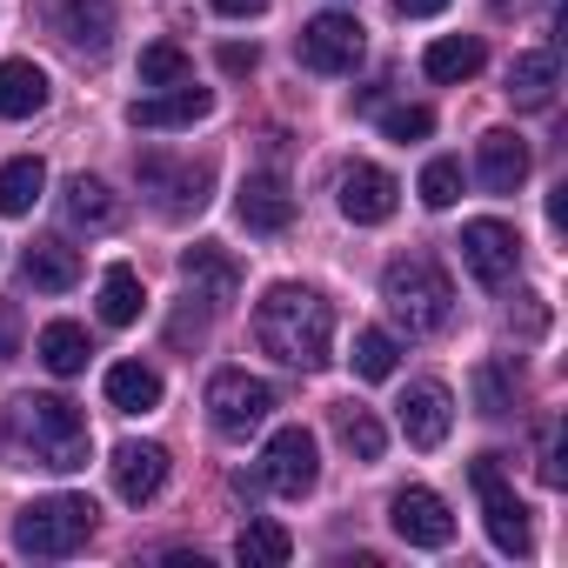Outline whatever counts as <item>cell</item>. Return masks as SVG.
<instances>
[{"instance_id":"obj_1","label":"cell","mask_w":568,"mask_h":568,"mask_svg":"<svg viewBox=\"0 0 568 568\" xmlns=\"http://www.w3.org/2000/svg\"><path fill=\"white\" fill-rule=\"evenodd\" d=\"M254 342L274 362L315 375V368H328V348H335V308L315 288H302V281H281V288H267L254 302Z\"/></svg>"},{"instance_id":"obj_2","label":"cell","mask_w":568,"mask_h":568,"mask_svg":"<svg viewBox=\"0 0 568 568\" xmlns=\"http://www.w3.org/2000/svg\"><path fill=\"white\" fill-rule=\"evenodd\" d=\"M8 435H14L21 448H34V462L54 468V475L88 468V448H94L88 415H81L68 395H14V402H8Z\"/></svg>"},{"instance_id":"obj_3","label":"cell","mask_w":568,"mask_h":568,"mask_svg":"<svg viewBox=\"0 0 568 568\" xmlns=\"http://www.w3.org/2000/svg\"><path fill=\"white\" fill-rule=\"evenodd\" d=\"M382 302H388V315H395L408 335H442V328L455 322V288H448V274H442L428 254L388 261V274H382Z\"/></svg>"},{"instance_id":"obj_4","label":"cell","mask_w":568,"mask_h":568,"mask_svg":"<svg viewBox=\"0 0 568 568\" xmlns=\"http://www.w3.org/2000/svg\"><path fill=\"white\" fill-rule=\"evenodd\" d=\"M94 515H101V508H94L88 495H41V501H28V508L14 515V548L34 555V561H61V555H74V548H88Z\"/></svg>"},{"instance_id":"obj_5","label":"cell","mask_w":568,"mask_h":568,"mask_svg":"<svg viewBox=\"0 0 568 568\" xmlns=\"http://www.w3.org/2000/svg\"><path fill=\"white\" fill-rule=\"evenodd\" d=\"M134 174H141V194H154V207L168 221L201 214L207 207V187H214V168L207 161H174V154H141Z\"/></svg>"},{"instance_id":"obj_6","label":"cell","mask_w":568,"mask_h":568,"mask_svg":"<svg viewBox=\"0 0 568 568\" xmlns=\"http://www.w3.org/2000/svg\"><path fill=\"white\" fill-rule=\"evenodd\" d=\"M261 481H267L281 501H302V495L322 481V448H315V435H308L302 422H288V428L267 435V448H261Z\"/></svg>"},{"instance_id":"obj_7","label":"cell","mask_w":568,"mask_h":568,"mask_svg":"<svg viewBox=\"0 0 568 568\" xmlns=\"http://www.w3.org/2000/svg\"><path fill=\"white\" fill-rule=\"evenodd\" d=\"M207 415H214V428L221 435H254L267 415H274V388L261 382V375H247V368H221L214 382H207Z\"/></svg>"},{"instance_id":"obj_8","label":"cell","mask_w":568,"mask_h":568,"mask_svg":"<svg viewBox=\"0 0 568 568\" xmlns=\"http://www.w3.org/2000/svg\"><path fill=\"white\" fill-rule=\"evenodd\" d=\"M468 475H475V495H481V508H488V541H495L501 555H528V548H535L528 508L515 501V488H508V475H501V455H481Z\"/></svg>"},{"instance_id":"obj_9","label":"cell","mask_w":568,"mask_h":568,"mask_svg":"<svg viewBox=\"0 0 568 568\" xmlns=\"http://www.w3.org/2000/svg\"><path fill=\"white\" fill-rule=\"evenodd\" d=\"M462 267L481 281V288H508L515 267H521V234L508 221H495V214L468 221L462 227Z\"/></svg>"},{"instance_id":"obj_10","label":"cell","mask_w":568,"mask_h":568,"mask_svg":"<svg viewBox=\"0 0 568 568\" xmlns=\"http://www.w3.org/2000/svg\"><path fill=\"white\" fill-rule=\"evenodd\" d=\"M362 21L355 14H315L308 28H302V41H295V54H302V68H315V74H355V61H362Z\"/></svg>"},{"instance_id":"obj_11","label":"cell","mask_w":568,"mask_h":568,"mask_svg":"<svg viewBox=\"0 0 568 568\" xmlns=\"http://www.w3.org/2000/svg\"><path fill=\"white\" fill-rule=\"evenodd\" d=\"M335 201H342V214H348L355 227H382V221L395 214L402 187H395L388 168H375V161H348L342 181H335Z\"/></svg>"},{"instance_id":"obj_12","label":"cell","mask_w":568,"mask_h":568,"mask_svg":"<svg viewBox=\"0 0 568 568\" xmlns=\"http://www.w3.org/2000/svg\"><path fill=\"white\" fill-rule=\"evenodd\" d=\"M388 521H395V535L408 548H448L455 541V515H448V501L435 488H395Z\"/></svg>"},{"instance_id":"obj_13","label":"cell","mask_w":568,"mask_h":568,"mask_svg":"<svg viewBox=\"0 0 568 568\" xmlns=\"http://www.w3.org/2000/svg\"><path fill=\"white\" fill-rule=\"evenodd\" d=\"M207 114H214V94L194 88V81L154 88V94H141V101L128 108V121L148 128V134H174V128H194V121H207Z\"/></svg>"},{"instance_id":"obj_14","label":"cell","mask_w":568,"mask_h":568,"mask_svg":"<svg viewBox=\"0 0 568 568\" xmlns=\"http://www.w3.org/2000/svg\"><path fill=\"white\" fill-rule=\"evenodd\" d=\"M395 422H402V435L415 448H442L448 428H455V395L442 382H408L402 402H395Z\"/></svg>"},{"instance_id":"obj_15","label":"cell","mask_w":568,"mask_h":568,"mask_svg":"<svg viewBox=\"0 0 568 568\" xmlns=\"http://www.w3.org/2000/svg\"><path fill=\"white\" fill-rule=\"evenodd\" d=\"M41 14L74 54H108V41H114V0H48Z\"/></svg>"},{"instance_id":"obj_16","label":"cell","mask_w":568,"mask_h":568,"mask_svg":"<svg viewBox=\"0 0 568 568\" xmlns=\"http://www.w3.org/2000/svg\"><path fill=\"white\" fill-rule=\"evenodd\" d=\"M234 207H241V227L247 234H288L295 227V194H288V181H281L274 168L247 174L241 194H234Z\"/></svg>"},{"instance_id":"obj_17","label":"cell","mask_w":568,"mask_h":568,"mask_svg":"<svg viewBox=\"0 0 568 568\" xmlns=\"http://www.w3.org/2000/svg\"><path fill=\"white\" fill-rule=\"evenodd\" d=\"M181 281L194 288V302H201V308H227V302L241 295V261H234L227 247L201 241V247H187V254H181Z\"/></svg>"},{"instance_id":"obj_18","label":"cell","mask_w":568,"mask_h":568,"mask_svg":"<svg viewBox=\"0 0 568 568\" xmlns=\"http://www.w3.org/2000/svg\"><path fill=\"white\" fill-rule=\"evenodd\" d=\"M108 468H114V495H121L128 508H141V501H154L161 481H168V448H161V442H121Z\"/></svg>"},{"instance_id":"obj_19","label":"cell","mask_w":568,"mask_h":568,"mask_svg":"<svg viewBox=\"0 0 568 568\" xmlns=\"http://www.w3.org/2000/svg\"><path fill=\"white\" fill-rule=\"evenodd\" d=\"M475 174H481L488 194H515L528 181V141L508 134V128H488L481 148H475Z\"/></svg>"},{"instance_id":"obj_20","label":"cell","mask_w":568,"mask_h":568,"mask_svg":"<svg viewBox=\"0 0 568 568\" xmlns=\"http://www.w3.org/2000/svg\"><path fill=\"white\" fill-rule=\"evenodd\" d=\"M48 68L34 61H0V121H34L48 108Z\"/></svg>"},{"instance_id":"obj_21","label":"cell","mask_w":568,"mask_h":568,"mask_svg":"<svg viewBox=\"0 0 568 568\" xmlns=\"http://www.w3.org/2000/svg\"><path fill=\"white\" fill-rule=\"evenodd\" d=\"M81 247H68V241H34L28 254H21V274L34 281V288L41 295H68L74 288V281H81Z\"/></svg>"},{"instance_id":"obj_22","label":"cell","mask_w":568,"mask_h":568,"mask_svg":"<svg viewBox=\"0 0 568 568\" xmlns=\"http://www.w3.org/2000/svg\"><path fill=\"white\" fill-rule=\"evenodd\" d=\"M481 61H488V48H481L475 34H442V41H428L422 74H428V81H442V88H462V81H475V74H481Z\"/></svg>"},{"instance_id":"obj_23","label":"cell","mask_w":568,"mask_h":568,"mask_svg":"<svg viewBox=\"0 0 568 568\" xmlns=\"http://www.w3.org/2000/svg\"><path fill=\"white\" fill-rule=\"evenodd\" d=\"M555 81H561L555 48L515 54V68H508V101H515V108H548V101H555Z\"/></svg>"},{"instance_id":"obj_24","label":"cell","mask_w":568,"mask_h":568,"mask_svg":"<svg viewBox=\"0 0 568 568\" xmlns=\"http://www.w3.org/2000/svg\"><path fill=\"white\" fill-rule=\"evenodd\" d=\"M61 214H68L74 227H114V221H121V201H114V187H108L101 174H74V181L61 187Z\"/></svg>"},{"instance_id":"obj_25","label":"cell","mask_w":568,"mask_h":568,"mask_svg":"<svg viewBox=\"0 0 568 568\" xmlns=\"http://www.w3.org/2000/svg\"><path fill=\"white\" fill-rule=\"evenodd\" d=\"M141 308H148L141 274H134L128 261H114V267L101 274V322H108V328H134V322H141Z\"/></svg>"},{"instance_id":"obj_26","label":"cell","mask_w":568,"mask_h":568,"mask_svg":"<svg viewBox=\"0 0 568 568\" xmlns=\"http://www.w3.org/2000/svg\"><path fill=\"white\" fill-rule=\"evenodd\" d=\"M108 408H121V415L161 408V375H154L148 362H114V368H108Z\"/></svg>"},{"instance_id":"obj_27","label":"cell","mask_w":568,"mask_h":568,"mask_svg":"<svg viewBox=\"0 0 568 568\" xmlns=\"http://www.w3.org/2000/svg\"><path fill=\"white\" fill-rule=\"evenodd\" d=\"M34 355L48 362V375H81V368H88V355H94V342H88V328H81V322H48V328H41V342H34Z\"/></svg>"},{"instance_id":"obj_28","label":"cell","mask_w":568,"mask_h":568,"mask_svg":"<svg viewBox=\"0 0 568 568\" xmlns=\"http://www.w3.org/2000/svg\"><path fill=\"white\" fill-rule=\"evenodd\" d=\"M335 435H342V448H348L355 462H382V448H388V428H382L375 408H362V402H342V408H335Z\"/></svg>"},{"instance_id":"obj_29","label":"cell","mask_w":568,"mask_h":568,"mask_svg":"<svg viewBox=\"0 0 568 568\" xmlns=\"http://www.w3.org/2000/svg\"><path fill=\"white\" fill-rule=\"evenodd\" d=\"M234 555L247 561V568H281L295 555V535L281 528V521H267V515H254L247 528H241V541H234Z\"/></svg>"},{"instance_id":"obj_30","label":"cell","mask_w":568,"mask_h":568,"mask_svg":"<svg viewBox=\"0 0 568 568\" xmlns=\"http://www.w3.org/2000/svg\"><path fill=\"white\" fill-rule=\"evenodd\" d=\"M41 187H48V168H41L34 154L8 161V168H0V214H34Z\"/></svg>"},{"instance_id":"obj_31","label":"cell","mask_w":568,"mask_h":568,"mask_svg":"<svg viewBox=\"0 0 568 568\" xmlns=\"http://www.w3.org/2000/svg\"><path fill=\"white\" fill-rule=\"evenodd\" d=\"M174 81H194V61L174 41H148L141 48V88H174Z\"/></svg>"},{"instance_id":"obj_32","label":"cell","mask_w":568,"mask_h":568,"mask_svg":"<svg viewBox=\"0 0 568 568\" xmlns=\"http://www.w3.org/2000/svg\"><path fill=\"white\" fill-rule=\"evenodd\" d=\"M415 194H422V207H455V201H462V161H455V154H435V161L422 168Z\"/></svg>"},{"instance_id":"obj_33","label":"cell","mask_w":568,"mask_h":568,"mask_svg":"<svg viewBox=\"0 0 568 568\" xmlns=\"http://www.w3.org/2000/svg\"><path fill=\"white\" fill-rule=\"evenodd\" d=\"M395 355H402V348H395V335H382V328H362L348 362H355V375H362V382H388V375H395Z\"/></svg>"},{"instance_id":"obj_34","label":"cell","mask_w":568,"mask_h":568,"mask_svg":"<svg viewBox=\"0 0 568 568\" xmlns=\"http://www.w3.org/2000/svg\"><path fill=\"white\" fill-rule=\"evenodd\" d=\"M382 134H388V141H428V134H435V114H428V108H388V114H382Z\"/></svg>"},{"instance_id":"obj_35","label":"cell","mask_w":568,"mask_h":568,"mask_svg":"<svg viewBox=\"0 0 568 568\" xmlns=\"http://www.w3.org/2000/svg\"><path fill=\"white\" fill-rule=\"evenodd\" d=\"M508 375H515V368H495V362H488V368L475 375V395H481V415H508V402H515V388H508Z\"/></svg>"},{"instance_id":"obj_36","label":"cell","mask_w":568,"mask_h":568,"mask_svg":"<svg viewBox=\"0 0 568 568\" xmlns=\"http://www.w3.org/2000/svg\"><path fill=\"white\" fill-rule=\"evenodd\" d=\"M254 61H261V54H254V48H241V41H227V48H221V74H254Z\"/></svg>"},{"instance_id":"obj_37","label":"cell","mask_w":568,"mask_h":568,"mask_svg":"<svg viewBox=\"0 0 568 568\" xmlns=\"http://www.w3.org/2000/svg\"><path fill=\"white\" fill-rule=\"evenodd\" d=\"M207 8H214V14H227V21H247V14H261V8H267V0H207Z\"/></svg>"},{"instance_id":"obj_38","label":"cell","mask_w":568,"mask_h":568,"mask_svg":"<svg viewBox=\"0 0 568 568\" xmlns=\"http://www.w3.org/2000/svg\"><path fill=\"white\" fill-rule=\"evenodd\" d=\"M442 8H448V0H395L402 21H428V14H442Z\"/></svg>"},{"instance_id":"obj_39","label":"cell","mask_w":568,"mask_h":568,"mask_svg":"<svg viewBox=\"0 0 568 568\" xmlns=\"http://www.w3.org/2000/svg\"><path fill=\"white\" fill-rule=\"evenodd\" d=\"M541 328H548V308L528 295V308H521V335H541Z\"/></svg>"},{"instance_id":"obj_40","label":"cell","mask_w":568,"mask_h":568,"mask_svg":"<svg viewBox=\"0 0 568 568\" xmlns=\"http://www.w3.org/2000/svg\"><path fill=\"white\" fill-rule=\"evenodd\" d=\"M0 362H14V308H0Z\"/></svg>"}]
</instances>
